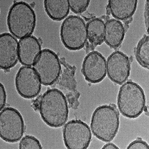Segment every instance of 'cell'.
<instances>
[{"label": "cell", "mask_w": 149, "mask_h": 149, "mask_svg": "<svg viewBox=\"0 0 149 149\" xmlns=\"http://www.w3.org/2000/svg\"><path fill=\"white\" fill-rule=\"evenodd\" d=\"M38 108L41 118L49 127H62L68 120V102L64 93L58 89L51 88L45 92L40 97Z\"/></svg>", "instance_id": "6da1fadb"}, {"label": "cell", "mask_w": 149, "mask_h": 149, "mask_svg": "<svg viewBox=\"0 0 149 149\" xmlns=\"http://www.w3.org/2000/svg\"><path fill=\"white\" fill-rule=\"evenodd\" d=\"M7 22L10 32L16 38L22 39L34 32L36 24V13L27 3L15 2L10 8Z\"/></svg>", "instance_id": "7a4b0ae2"}, {"label": "cell", "mask_w": 149, "mask_h": 149, "mask_svg": "<svg viewBox=\"0 0 149 149\" xmlns=\"http://www.w3.org/2000/svg\"><path fill=\"white\" fill-rule=\"evenodd\" d=\"M119 124V113L115 107L103 105L98 107L93 112L91 128L97 139L109 142L116 136Z\"/></svg>", "instance_id": "3957f363"}, {"label": "cell", "mask_w": 149, "mask_h": 149, "mask_svg": "<svg viewBox=\"0 0 149 149\" xmlns=\"http://www.w3.org/2000/svg\"><path fill=\"white\" fill-rule=\"evenodd\" d=\"M144 90L135 82L128 81L119 91L117 106L121 113L128 118L135 119L141 115L146 107Z\"/></svg>", "instance_id": "277c9868"}, {"label": "cell", "mask_w": 149, "mask_h": 149, "mask_svg": "<svg viewBox=\"0 0 149 149\" xmlns=\"http://www.w3.org/2000/svg\"><path fill=\"white\" fill-rule=\"evenodd\" d=\"M60 38L67 49L71 51L82 49L88 38L86 24L83 19L77 15L66 17L61 24Z\"/></svg>", "instance_id": "5b68a950"}, {"label": "cell", "mask_w": 149, "mask_h": 149, "mask_svg": "<svg viewBox=\"0 0 149 149\" xmlns=\"http://www.w3.org/2000/svg\"><path fill=\"white\" fill-rule=\"evenodd\" d=\"M25 124L20 112L12 107L1 111L0 136L8 143H16L22 139L25 131Z\"/></svg>", "instance_id": "8992f818"}, {"label": "cell", "mask_w": 149, "mask_h": 149, "mask_svg": "<svg viewBox=\"0 0 149 149\" xmlns=\"http://www.w3.org/2000/svg\"><path fill=\"white\" fill-rule=\"evenodd\" d=\"M33 69L43 85H53L57 81L61 74L59 58L52 50L43 49L33 64Z\"/></svg>", "instance_id": "52a82bcc"}, {"label": "cell", "mask_w": 149, "mask_h": 149, "mask_svg": "<svg viewBox=\"0 0 149 149\" xmlns=\"http://www.w3.org/2000/svg\"><path fill=\"white\" fill-rule=\"evenodd\" d=\"M65 145L69 149H86L92 140L90 127L80 120H72L65 124L63 131Z\"/></svg>", "instance_id": "ba28073f"}, {"label": "cell", "mask_w": 149, "mask_h": 149, "mask_svg": "<svg viewBox=\"0 0 149 149\" xmlns=\"http://www.w3.org/2000/svg\"><path fill=\"white\" fill-rule=\"evenodd\" d=\"M41 82L33 68L22 66L15 78V88L19 95L26 99L37 97L41 90Z\"/></svg>", "instance_id": "9c48e42d"}, {"label": "cell", "mask_w": 149, "mask_h": 149, "mask_svg": "<svg viewBox=\"0 0 149 149\" xmlns=\"http://www.w3.org/2000/svg\"><path fill=\"white\" fill-rule=\"evenodd\" d=\"M81 72L86 81L92 84L100 83L107 76V61L98 51H93L85 57Z\"/></svg>", "instance_id": "30bf717a"}, {"label": "cell", "mask_w": 149, "mask_h": 149, "mask_svg": "<svg viewBox=\"0 0 149 149\" xmlns=\"http://www.w3.org/2000/svg\"><path fill=\"white\" fill-rule=\"evenodd\" d=\"M107 73L112 81L122 85L127 81L130 74V61L124 53L116 51L107 58Z\"/></svg>", "instance_id": "8fae6325"}, {"label": "cell", "mask_w": 149, "mask_h": 149, "mask_svg": "<svg viewBox=\"0 0 149 149\" xmlns=\"http://www.w3.org/2000/svg\"><path fill=\"white\" fill-rule=\"evenodd\" d=\"M19 60V42L10 33L5 32L0 36V67L8 70L17 65Z\"/></svg>", "instance_id": "7c38bea8"}, {"label": "cell", "mask_w": 149, "mask_h": 149, "mask_svg": "<svg viewBox=\"0 0 149 149\" xmlns=\"http://www.w3.org/2000/svg\"><path fill=\"white\" fill-rule=\"evenodd\" d=\"M41 52L40 42L34 36H29L19 41V60L23 65L31 66L34 64Z\"/></svg>", "instance_id": "4fadbf2b"}, {"label": "cell", "mask_w": 149, "mask_h": 149, "mask_svg": "<svg viewBox=\"0 0 149 149\" xmlns=\"http://www.w3.org/2000/svg\"><path fill=\"white\" fill-rule=\"evenodd\" d=\"M104 40L112 48H117L122 43L125 34L123 24L119 20L110 19L105 24Z\"/></svg>", "instance_id": "5bb4252c"}, {"label": "cell", "mask_w": 149, "mask_h": 149, "mask_svg": "<svg viewBox=\"0 0 149 149\" xmlns=\"http://www.w3.org/2000/svg\"><path fill=\"white\" fill-rule=\"evenodd\" d=\"M137 4V0H110L109 8L115 19L125 20L131 18L135 14Z\"/></svg>", "instance_id": "9a60e30c"}, {"label": "cell", "mask_w": 149, "mask_h": 149, "mask_svg": "<svg viewBox=\"0 0 149 149\" xmlns=\"http://www.w3.org/2000/svg\"><path fill=\"white\" fill-rule=\"evenodd\" d=\"M44 7L48 16L56 22L66 18L70 9L68 0H45Z\"/></svg>", "instance_id": "2e32d148"}, {"label": "cell", "mask_w": 149, "mask_h": 149, "mask_svg": "<svg viewBox=\"0 0 149 149\" xmlns=\"http://www.w3.org/2000/svg\"><path fill=\"white\" fill-rule=\"evenodd\" d=\"M87 37L90 43L93 46L100 45L104 41L105 23L102 19L93 18L86 24Z\"/></svg>", "instance_id": "e0dca14e"}, {"label": "cell", "mask_w": 149, "mask_h": 149, "mask_svg": "<svg viewBox=\"0 0 149 149\" xmlns=\"http://www.w3.org/2000/svg\"><path fill=\"white\" fill-rule=\"evenodd\" d=\"M135 57L141 66L144 68L149 69V36H144L138 43L135 49Z\"/></svg>", "instance_id": "ac0fdd59"}, {"label": "cell", "mask_w": 149, "mask_h": 149, "mask_svg": "<svg viewBox=\"0 0 149 149\" xmlns=\"http://www.w3.org/2000/svg\"><path fill=\"white\" fill-rule=\"evenodd\" d=\"M39 141L33 136L26 135L22 138L19 144V149H42Z\"/></svg>", "instance_id": "d6986e66"}, {"label": "cell", "mask_w": 149, "mask_h": 149, "mask_svg": "<svg viewBox=\"0 0 149 149\" xmlns=\"http://www.w3.org/2000/svg\"><path fill=\"white\" fill-rule=\"evenodd\" d=\"M90 2V0H69L70 8L75 14H81L88 8Z\"/></svg>", "instance_id": "ffe728a7"}, {"label": "cell", "mask_w": 149, "mask_h": 149, "mask_svg": "<svg viewBox=\"0 0 149 149\" xmlns=\"http://www.w3.org/2000/svg\"><path fill=\"white\" fill-rule=\"evenodd\" d=\"M127 149H149V146L145 141L141 139H137L131 143L127 147Z\"/></svg>", "instance_id": "44dd1931"}, {"label": "cell", "mask_w": 149, "mask_h": 149, "mask_svg": "<svg viewBox=\"0 0 149 149\" xmlns=\"http://www.w3.org/2000/svg\"><path fill=\"white\" fill-rule=\"evenodd\" d=\"M7 102V93L5 88L2 83L0 84V108L1 111L5 107Z\"/></svg>", "instance_id": "7402d4cb"}, {"label": "cell", "mask_w": 149, "mask_h": 149, "mask_svg": "<svg viewBox=\"0 0 149 149\" xmlns=\"http://www.w3.org/2000/svg\"><path fill=\"white\" fill-rule=\"evenodd\" d=\"M144 22L146 27V31L149 33V1L147 0L145 2L144 12Z\"/></svg>", "instance_id": "603a6c76"}, {"label": "cell", "mask_w": 149, "mask_h": 149, "mask_svg": "<svg viewBox=\"0 0 149 149\" xmlns=\"http://www.w3.org/2000/svg\"><path fill=\"white\" fill-rule=\"evenodd\" d=\"M103 149H119L116 145L113 144L112 143H107L104 145L103 147L102 148Z\"/></svg>", "instance_id": "cb8c5ba5"}]
</instances>
